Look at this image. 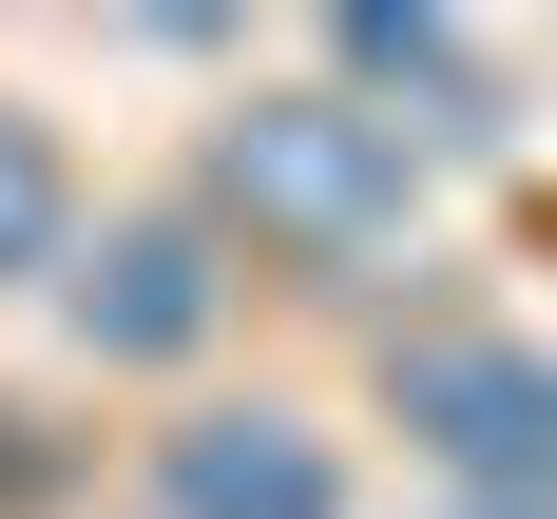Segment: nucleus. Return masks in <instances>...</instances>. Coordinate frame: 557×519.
<instances>
[{"label": "nucleus", "mask_w": 557, "mask_h": 519, "mask_svg": "<svg viewBox=\"0 0 557 519\" xmlns=\"http://www.w3.org/2000/svg\"><path fill=\"white\" fill-rule=\"evenodd\" d=\"M212 193L270 231V250H308V270H366L423 173H404V115H366V97H250L212 135Z\"/></svg>", "instance_id": "nucleus-1"}, {"label": "nucleus", "mask_w": 557, "mask_h": 519, "mask_svg": "<svg viewBox=\"0 0 557 519\" xmlns=\"http://www.w3.org/2000/svg\"><path fill=\"white\" fill-rule=\"evenodd\" d=\"M404 443H443L461 501H557V366L500 328H423L404 346Z\"/></svg>", "instance_id": "nucleus-2"}, {"label": "nucleus", "mask_w": 557, "mask_h": 519, "mask_svg": "<svg viewBox=\"0 0 557 519\" xmlns=\"http://www.w3.org/2000/svg\"><path fill=\"white\" fill-rule=\"evenodd\" d=\"M154 519H346V461L288 404H212V423L154 443Z\"/></svg>", "instance_id": "nucleus-3"}, {"label": "nucleus", "mask_w": 557, "mask_h": 519, "mask_svg": "<svg viewBox=\"0 0 557 519\" xmlns=\"http://www.w3.org/2000/svg\"><path fill=\"white\" fill-rule=\"evenodd\" d=\"M212 308H231V270H212V231H193V212H135L97 270H77L97 366H173V346H212Z\"/></svg>", "instance_id": "nucleus-4"}, {"label": "nucleus", "mask_w": 557, "mask_h": 519, "mask_svg": "<svg viewBox=\"0 0 557 519\" xmlns=\"http://www.w3.org/2000/svg\"><path fill=\"white\" fill-rule=\"evenodd\" d=\"M327 39H346V77H366V97H423V135H481V77H461V39H443V20L366 0V20H327Z\"/></svg>", "instance_id": "nucleus-5"}, {"label": "nucleus", "mask_w": 557, "mask_h": 519, "mask_svg": "<svg viewBox=\"0 0 557 519\" xmlns=\"http://www.w3.org/2000/svg\"><path fill=\"white\" fill-rule=\"evenodd\" d=\"M77 250V173H58V135L20 97H0V270H58Z\"/></svg>", "instance_id": "nucleus-6"}, {"label": "nucleus", "mask_w": 557, "mask_h": 519, "mask_svg": "<svg viewBox=\"0 0 557 519\" xmlns=\"http://www.w3.org/2000/svg\"><path fill=\"white\" fill-rule=\"evenodd\" d=\"M461 519H557V501H461Z\"/></svg>", "instance_id": "nucleus-7"}]
</instances>
